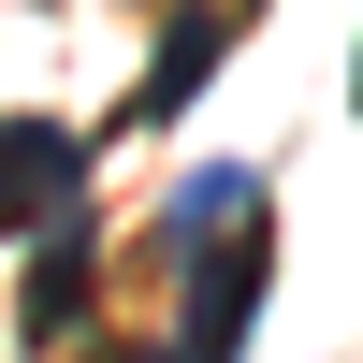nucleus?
<instances>
[{
  "label": "nucleus",
  "instance_id": "obj_1",
  "mask_svg": "<svg viewBox=\"0 0 363 363\" xmlns=\"http://www.w3.org/2000/svg\"><path fill=\"white\" fill-rule=\"evenodd\" d=\"M262 291H277V233H233L218 262H189V320H174V349L189 363H247V335H262Z\"/></svg>",
  "mask_w": 363,
  "mask_h": 363
},
{
  "label": "nucleus",
  "instance_id": "obj_2",
  "mask_svg": "<svg viewBox=\"0 0 363 363\" xmlns=\"http://www.w3.org/2000/svg\"><path fill=\"white\" fill-rule=\"evenodd\" d=\"M262 29V0H174V29H160V58H145V87H131V131H174V116L203 102V73H218L233 44Z\"/></svg>",
  "mask_w": 363,
  "mask_h": 363
},
{
  "label": "nucleus",
  "instance_id": "obj_3",
  "mask_svg": "<svg viewBox=\"0 0 363 363\" xmlns=\"http://www.w3.org/2000/svg\"><path fill=\"white\" fill-rule=\"evenodd\" d=\"M87 203V131H58V116H0V247H29L44 218H73Z\"/></svg>",
  "mask_w": 363,
  "mask_h": 363
},
{
  "label": "nucleus",
  "instance_id": "obj_4",
  "mask_svg": "<svg viewBox=\"0 0 363 363\" xmlns=\"http://www.w3.org/2000/svg\"><path fill=\"white\" fill-rule=\"evenodd\" d=\"M87 291H102V218H44L29 233V277H15V335L29 349H73V320H87Z\"/></svg>",
  "mask_w": 363,
  "mask_h": 363
},
{
  "label": "nucleus",
  "instance_id": "obj_5",
  "mask_svg": "<svg viewBox=\"0 0 363 363\" xmlns=\"http://www.w3.org/2000/svg\"><path fill=\"white\" fill-rule=\"evenodd\" d=\"M247 218H262V174H247V160H203V174H174V203H160V262L189 277V262H218Z\"/></svg>",
  "mask_w": 363,
  "mask_h": 363
},
{
  "label": "nucleus",
  "instance_id": "obj_6",
  "mask_svg": "<svg viewBox=\"0 0 363 363\" xmlns=\"http://www.w3.org/2000/svg\"><path fill=\"white\" fill-rule=\"evenodd\" d=\"M102 363H189V349H102Z\"/></svg>",
  "mask_w": 363,
  "mask_h": 363
},
{
  "label": "nucleus",
  "instance_id": "obj_7",
  "mask_svg": "<svg viewBox=\"0 0 363 363\" xmlns=\"http://www.w3.org/2000/svg\"><path fill=\"white\" fill-rule=\"evenodd\" d=\"M349 116H363V58H349Z\"/></svg>",
  "mask_w": 363,
  "mask_h": 363
}]
</instances>
